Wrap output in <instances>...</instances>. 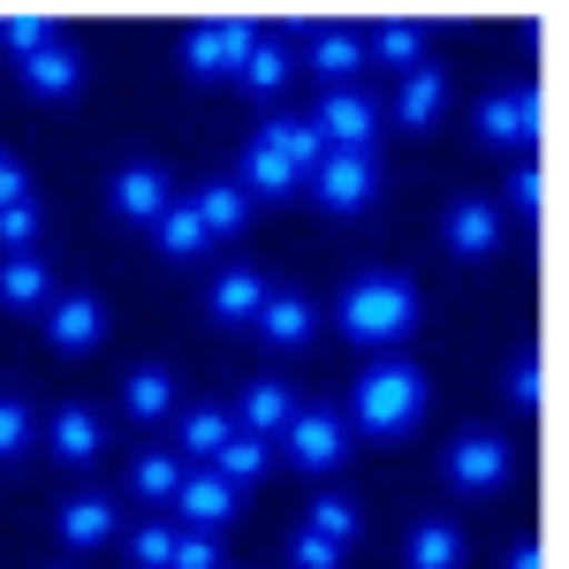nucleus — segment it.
I'll return each mask as SVG.
<instances>
[{
  "label": "nucleus",
  "mask_w": 569,
  "mask_h": 569,
  "mask_svg": "<svg viewBox=\"0 0 569 569\" xmlns=\"http://www.w3.org/2000/svg\"><path fill=\"white\" fill-rule=\"evenodd\" d=\"M357 426L365 433H380V440H395V433H410L418 426V410H426V372H410V365H372L365 380H357Z\"/></svg>",
  "instance_id": "2"
},
{
  "label": "nucleus",
  "mask_w": 569,
  "mask_h": 569,
  "mask_svg": "<svg viewBox=\"0 0 569 569\" xmlns=\"http://www.w3.org/2000/svg\"><path fill=\"white\" fill-rule=\"evenodd\" d=\"M305 39H311V69L342 91L357 77V61H365V39H357V31H319V23H305Z\"/></svg>",
  "instance_id": "13"
},
{
  "label": "nucleus",
  "mask_w": 569,
  "mask_h": 569,
  "mask_svg": "<svg viewBox=\"0 0 569 569\" xmlns=\"http://www.w3.org/2000/svg\"><path fill=\"white\" fill-rule=\"evenodd\" d=\"M479 137L486 144H531L539 137V91H493L479 107Z\"/></svg>",
  "instance_id": "7"
},
{
  "label": "nucleus",
  "mask_w": 569,
  "mask_h": 569,
  "mask_svg": "<svg viewBox=\"0 0 569 569\" xmlns=\"http://www.w3.org/2000/svg\"><path fill=\"white\" fill-rule=\"evenodd\" d=\"M410 319H418V289L402 273H357L350 289H342V335L350 342H372V350L402 342Z\"/></svg>",
  "instance_id": "1"
},
{
  "label": "nucleus",
  "mask_w": 569,
  "mask_h": 569,
  "mask_svg": "<svg viewBox=\"0 0 569 569\" xmlns=\"http://www.w3.org/2000/svg\"><path fill=\"white\" fill-rule=\"evenodd\" d=\"M410 569H463V539H456V525H418L410 531Z\"/></svg>",
  "instance_id": "26"
},
{
  "label": "nucleus",
  "mask_w": 569,
  "mask_h": 569,
  "mask_svg": "<svg viewBox=\"0 0 569 569\" xmlns=\"http://www.w3.org/2000/svg\"><path fill=\"white\" fill-rule=\"evenodd\" d=\"M23 84L39 91V99H69V91L84 84V61H77V46H39L31 61H23Z\"/></svg>",
  "instance_id": "11"
},
{
  "label": "nucleus",
  "mask_w": 569,
  "mask_h": 569,
  "mask_svg": "<svg viewBox=\"0 0 569 569\" xmlns=\"http://www.w3.org/2000/svg\"><path fill=\"white\" fill-rule=\"evenodd\" d=\"M509 471H517V456H509V440H501V433H463V440H456V456H448V479L463 486V493H493Z\"/></svg>",
  "instance_id": "5"
},
{
  "label": "nucleus",
  "mask_w": 569,
  "mask_h": 569,
  "mask_svg": "<svg viewBox=\"0 0 569 569\" xmlns=\"http://www.w3.org/2000/svg\"><path fill=\"white\" fill-rule=\"evenodd\" d=\"M213 463H220V479H228V486L259 479V471H266V440H259V433H236V440L213 456Z\"/></svg>",
  "instance_id": "29"
},
{
  "label": "nucleus",
  "mask_w": 569,
  "mask_h": 569,
  "mask_svg": "<svg viewBox=\"0 0 569 569\" xmlns=\"http://www.w3.org/2000/svg\"><path fill=\"white\" fill-rule=\"evenodd\" d=\"M99 418H91L84 402H69V410H53V456H61V463H91V456H99Z\"/></svg>",
  "instance_id": "20"
},
{
  "label": "nucleus",
  "mask_w": 569,
  "mask_h": 569,
  "mask_svg": "<svg viewBox=\"0 0 569 569\" xmlns=\"http://www.w3.org/2000/svg\"><path fill=\"white\" fill-rule=\"evenodd\" d=\"M130 486L144 493V501H176V486H182V463H176V456H137Z\"/></svg>",
  "instance_id": "30"
},
{
  "label": "nucleus",
  "mask_w": 569,
  "mask_h": 569,
  "mask_svg": "<svg viewBox=\"0 0 569 569\" xmlns=\"http://www.w3.org/2000/svg\"><path fill=\"white\" fill-rule=\"evenodd\" d=\"M130 562L137 569H168V562H176V531H168V525H144L130 539Z\"/></svg>",
  "instance_id": "34"
},
{
  "label": "nucleus",
  "mask_w": 569,
  "mask_h": 569,
  "mask_svg": "<svg viewBox=\"0 0 569 569\" xmlns=\"http://www.w3.org/2000/svg\"><path fill=\"white\" fill-rule=\"evenodd\" d=\"M46 335H53V350H91L107 335V311H99V297H53L46 305Z\"/></svg>",
  "instance_id": "10"
},
{
  "label": "nucleus",
  "mask_w": 569,
  "mask_h": 569,
  "mask_svg": "<svg viewBox=\"0 0 569 569\" xmlns=\"http://www.w3.org/2000/svg\"><path fill=\"white\" fill-rule=\"evenodd\" d=\"M501 190H509V213H539V206H547V176H539V168H531V160H525V168H517V176H509V182H501Z\"/></svg>",
  "instance_id": "36"
},
{
  "label": "nucleus",
  "mask_w": 569,
  "mask_h": 569,
  "mask_svg": "<svg viewBox=\"0 0 569 569\" xmlns=\"http://www.w3.org/2000/svg\"><path fill=\"white\" fill-rule=\"evenodd\" d=\"M305 531L335 539V547H350V539H357V509L342 501V493H319V501H311V525H305Z\"/></svg>",
  "instance_id": "31"
},
{
  "label": "nucleus",
  "mask_w": 569,
  "mask_h": 569,
  "mask_svg": "<svg viewBox=\"0 0 569 569\" xmlns=\"http://www.w3.org/2000/svg\"><path fill=\"white\" fill-rule=\"evenodd\" d=\"M251 190H259V198H281V190H297V168H289L273 144H251V152H243V198H251Z\"/></svg>",
  "instance_id": "24"
},
{
  "label": "nucleus",
  "mask_w": 569,
  "mask_h": 569,
  "mask_svg": "<svg viewBox=\"0 0 569 569\" xmlns=\"http://www.w3.org/2000/svg\"><path fill=\"white\" fill-rule=\"evenodd\" d=\"M107 531H114V509H107L99 493H77V501L61 509V539H69V547H99Z\"/></svg>",
  "instance_id": "25"
},
{
  "label": "nucleus",
  "mask_w": 569,
  "mask_h": 569,
  "mask_svg": "<svg viewBox=\"0 0 569 569\" xmlns=\"http://www.w3.org/2000/svg\"><path fill=\"white\" fill-rule=\"evenodd\" d=\"M190 213H198L206 236H236L243 213H251V198H243V182H206V190L190 198Z\"/></svg>",
  "instance_id": "17"
},
{
  "label": "nucleus",
  "mask_w": 569,
  "mask_h": 569,
  "mask_svg": "<svg viewBox=\"0 0 569 569\" xmlns=\"http://www.w3.org/2000/svg\"><path fill=\"white\" fill-rule=\"evenodd\" d=\"M228 440H236V418L228 410H190L182 418V456H198V463H213Z\"/></svg>",
  "instance_id": "23"
},
{
  "label": "nucleus",
  "mask_w": 569,
  "mask_h": 569,
  "mask_svg": "<svg viewBox=\"0 0 569 569\" xmlns=\"http://www.w3.org/2000/svg\"><path fill=\"white\" fill-rule=\"evenodd\" d=\"M0 46H16V53L31 61L39 46H53V23H46V16H8V23H0Z\"/></svg>",
  "instance_id": "35"
},
{
  "label": "nucleus",
  "mask_w": 569,
  "mask_h": 569,
  "mask_svg": "<svg viewBox=\"0 0 569 569\" xmlns=\"http://www.w3.org/2000/svg\"><path fill=\"white\" fill-rule=\"evenodd\" d=\"M259 144H273V152H281L297 176H311V168L327 160V137H319V122H297V114H273V122L259 130Z\"/></svg>",
  "instance_id": "12"
},
{
  "label": "nucleus",
  "mask_w": 569,
  "mask_h": 569,
  "mask_svg": "<svg viewBox=\"0 0 569 569\" xmlns=\"http://www.w3.org/2000/svg\"><path fill=\"white\" fill-rule=\"evenodd\" d=\"M213 311L228 319V327H243V319H259V311H266V281L251 273V266H228V273L213 281Z\"/></svg>",
  "instance_id": "19"
},
{
  "label": "nucleus",
  "mask_w": 569,
  "mask_h": 569,
  "mask_svg": "<svg viewBox=\"0 0 569 569\" xmlns=\"http://www.w3.org/2000/svg\"><path fill=\"white\" fill-rule=\"evenodd\" d=\"M0 305H16V311H46L53 305V273H46V259H8L0 266Z\"/></svg>",
  "instance_id": "15"
},
{
  "label": "nucleus",
  "mask_w": 569,
  "mask_h": 569,
  "mask_svg": "<svg viewBox=\"0 0 569 569\" xmlns=\"http://www.w3.org/2000/svg\"><path fill=\"white\" fill-rule=\"evenodd\" d=\"M182 61H190V77H220V69H228V61H220V31H213V23L182 39Z\"/></svg>",
  "instance_id": "37"
},
{
  "label": "nucleus",
  "mask_w": 569,
  "mask_h": 569,
  "mask_svg": "<svg viewBox=\"0 0 569 569\" xmlns=\"http://www.w3.org/2000/svg\"><path fill=\"white\" fill-rule=\"evenodd\" d=\"M266 31L259 23H220V61H228V69H243V61H251V46H259Z\"/></svg>",
  "instance_id": "41"
},
{
  "label": "nucleus",
  "mask_w": 569,
  "mask_h": 569,
  "mask_svg": "<svg viewBox=\"0 0 569 569\" xmlns=\"http://www.w3.org/2000/svg\"><path fill=\"white\" fill-rule=\"evenodd\" d=\"M23 198H31V176H23V168L0 152V206H23Z\"/></svg>",
  "instance_id": "43"
},
{
  "label": "nucleus",
  "mask_w": 569,
  "mask_h": 569,
  "mask_svg": "<svg viewBox=\"0 0 569 569\" xmlns=\"http://www.w3.org/2000/svg\"><path fill=\"white\" fill-rule=\"evenodd\" d=\"M23 440H31V410H23L16 395H0V456H16Z\"/></svg>",
  "instance_id": "40"
},
{
  "label": "nucleus",
  "mask_w": 569,
  "mask_h": 569,
  "mask_svg": "<svg viewBox=\"0 0 569 569\" xmlns=\"http://www.w3.org/2000/svg\"><path fill=\"white\" fill-rule=\"evenodd\" d=\"M311 327H319V311H311L305 297H266L259 335L273 342V350H305V342H311Z\"/></svg>",
  "instance_id": "14"
},
{
  "label": "nucleus",
  "mask_w": 569,
  "mask_h": 569,
  "mask_svg": "<svg viewBox=\"0 0 569 569\" xmlns=\"http://www.w3.org/2000/svg\"><path fill=\"white\" fill-rule=\"evenodd\" d=\"M289 555H297V569H342V547H335V539H319V531H297V547H289Z\"/></svg>",
  "instance_id": "39"
},
{
  "label": "nucleus",
  "mask_w": 569,
  "mask_h": 569,
  "mask_svg": "<svg viewBox=\"0 0 569 569\" xmlns=\"http://www.w3.org/2000/svg\"><path fill=\"white\" fill-rule=\"evenodd\" d=\"M168 569H220L213 531H176V562H168Z\"/></svg>",
  "instance_id": "38"
},
{
  "label": "nucleus",
  "mask_w": 569,
  "mask_h": 569,
  "mask_svg": "<svg viewBox=\"0 0 569 569\" xmlns=\"http://www.w3.org/2000/svg\"><path fill=\"white\" fill-rule=\"evenodd\" d=\"M236 77H243V91L273 99V91H281L289 77H297V69H289V46H281V39H259V46H251V61H243Z\"/></svg>",
  "instance_id": "22"
},
{
  "label": "nucleus",
  "mask_w": 569,
  "mask_h": 569,
  "mask_svg": "<svg viewBox=\"0 0 569 569\" xmlns=\"http://www.w3.org/2000/svg\"><path fill=\"white\" fill-rule=\"evenodd\" d=\"M176 509L190 517V531H213V525H228V509H236V486L220 479V471H182Z\"/></svg>",
  "instance_id": "8"
},
{
  "label": "nucleus",
  "mask_w": 569,
  "mask_h": 569,
  "mask_svg": "<svg viewBox=\"0 0 569 569\" xmlns=\"http://www.w3.org/2000/svg\"><path fill=\"white\" fill-rule=\"evenodd\" d=\"M281 433H289V463H305V471H335L342 448H350V433H342L335 410H297Z\"/></svg>",
  "instance_id": "6"
},
{
  "label": "nucleus",
  "mask_w": 569,
  "mask_h": 569,
  "mask_svg": "<svg viewBox=\"0 0 569 569\" xmlns=\"http://www.w3.org/2000/svg\"><path fill=\"white\" fill-rule=\"evenodd\" d=\"M311 122H319V137H327V152H372V122H380V107H372L357 84H342V91H327V107H319Z\"/></svg>",
  "instance_id": "4"
},
{
  "label": "nucleus",
  "mask_w": 569,
  "mask_h": 569,
  "mask_svg": "<svg viewBox=\"0 0 569 569\" xmlns=\"http://www.w3.org/2000/svg\"><path fill=\"white\" fill-rule=\"evenodd\" d=\"M0 243H8V259H23L31 243H39V206L23 198V206H0Z\"/></svg>",
  "instance_id": "32"
},
{
  "label": "nucleus",
  "mask_w": 569,
  "mask_h": 569,
  "mask_svg": "<svg viewBox=\"0 0 569 569\" xmlns=\"http://www.w3.org/2000/svg\"><path fill=\"white\" fill-rule=\"evenodd\" d=\"M168 206H176V198H168V176H160L152 160H130V168L114 176V213L122 220H160Z\"/></svg>",
  "instance_id": "9"
},
{
  "label": "nucleus",
  "mask_w": 569,
  "mask_h": 569,
  "mask_svg": "<svg viewBox=\"0 0 569 569\" xmlns=\"http://www.w3.org/2000/svg\"><path fill=\"white\" fill-rule=\"evenodd\" d=\"M440 99H448V77H440V69H402V91H395L402 130H426V122L440 114Z\"/></svg>",
  "instance_id": "16"
},
{
  "label": "nucleus",
  "mask_w": 569,
  "mask_h": 569,
  "mask_svg": "<svg viewBox=\"0 0 569 569\" xmlns=\"http://www.w3.org/2000/svg\"><path fill=\"white\" fill-rule=\"evenodd\" d=\"M380 61H395V69H418V53H426V31H418V23H388V31H380Z\"/></svg>",
  "instance_id": "33"
},
{
  "label": "nucleus",
  "mask_w": 569,
  "mask_h": 569,
  "mask_svg": "<svg viewBox=\"0 0 569 569\" xmlns=\"http://www.w3.org/2000/svg\"><path fill=\"white\" fill-rule=\"evenodd\" d=\"M509 569H547V547L525 539V547H509Z\"/></svg>",
  "instance_id": "44"
},
{
  "label": "nucleus",
  "mask_w": 569,
  "mask_h": 569,
  "mask_svg": "<svg viewBox=\"0 0 569 569\" xmlns=\"http://www.w3.org/2000/svg\"><path fill=\"white\" fill-rule=\"evenodd\" d=\"M152 228H160V251H168V259H198V251H206V228H198L190 206H168Z\"/></svg>",
  "instance_id": "27"
},
{
  "label": "nucleus",
  "mask_w": 569,
  "mask_h": 569,
  "mask_svg": "<svg viewBox=\"0 0 569 569\" xmlns=\"http://www.w3.org/2000/svg\"><path fill=\"white\" fill-rule=\"evenodd\" d=\"M539 372H547V365H539V357H517V365H509V402H539V388H547V380H539Z\"/></svg>",
  "instance_id": "42"
},
{
  "label": "nucleus",
  "mask_w": 569,
  "mask_h": 569,
  "mask_svg": "<svg viewBox=\"0 0 569 569\" xmlns=\"http://www.w3.org/2000/svg\"><path fill=\"white\" fill-rule=\"evenodd\" d=\"M311 190H319L327 213H365L372 190H380V160H372V152H327V160L311 168Z\"/></svg>",
  "instance_id": "3"
},
{
  "label": "nucleus",
  "mask_w": 569,
  "mask_h": 569,
  "mask_svg": "<svg viewBox=\"0 0 569 569\" xmlns=\"http://www.w3.org/2000/svg\"><path fill=\"white\" fill-rule=\"evenodd\" d=\"M168 402H176V380L160 372V365H144V372H130V418H168Z\"/></svg>",
  "instance_id": "28"
},
{
  "label": "nucleus",
  "mask_w": 569,
  "mask_h": 569,
  "mask_svg": "<svg viewBox=\"0 0 569 569\" xmlns=\"http://www.w3.org/2000/svg\"><path fill=\"white\" fill-rule=\"evenodd\" d=\"M289 418H297V402H289V388H281V380H259V388L243 395V433H281V426H289Z\"/></svg>",
  "instance_id": "21"
},
{
  "label": "nucleus",
  "mask_w": 569,
  "mask_h": 569,
  "mask_svg": "<svg viewBox=\"0 0 569 569\" xmlns=\"http://www.w3.org/2000/svg\"><path fill=\"white\" fill-rule=\"evenodd\" d=\"M448 243H456L463 259H486V251L501 243V213H493V206H479V198H463V206L448 213Z\"/></svg>",
  "instance_id": "18"
}]
</instances>
